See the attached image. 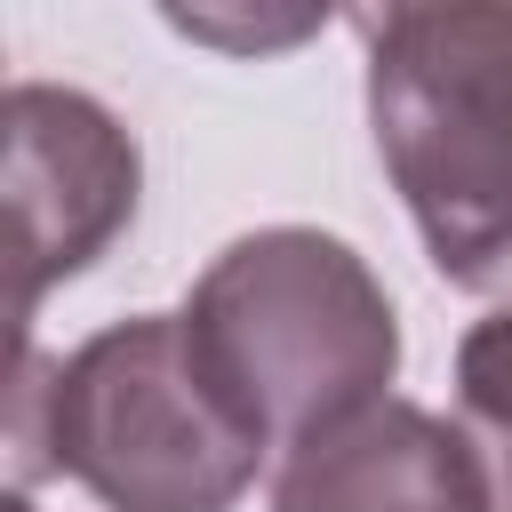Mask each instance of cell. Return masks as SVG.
<instances>
[{
	"label": "cell",
	"mask_w": 512,
	"mask_h": 512,
	"mask_svg": "<svg viewBox=\"0 0 512 512\" xmlns=\"http://www.w3.org/2000/svg\"><path fill=\"white\" fill-rule=\"evenodd\" d=\"M0 144H8V216H16V312L32 320L56 280L88 272L128 232L144 160L136 136L88 88H56V80L8 88Z\"/></svg>",
	"instance_id": "277c9868"
},
{
	"label": "cell",
	"mask_w": 512,
	"mask_h": 512,
	"mask_svg": "<svg viewBox=\"0 0 512 512\" xmlns=\"http://www.w3.org/2000/svg\"><path fill=\"white\" fill-rule=\"evenodd\" d=\"M272 440L224 400L184 312H136L16 368V496L72 472L104 512H232Z\"/></svg>",
	"instance_id": "6da1fadb"
},
{
	"label": "cell",
	"mask_w": 512,
	"mask_h": 512,
	"mask_svg": "<svg viewBox=\"0 0 512 512\" xmlns=\"http://www.w3.org/2000/svg\"><path fill=\"white\" fill-rule=\"evenodd\" d=\"M8 512H32V504H24V496H16V504H8Z\"/></svg>",
	"instance_id": "52a82bcc"
},
{
	"label": "cell",
	"mask_w": 512,
	"mask_h": 512,
	"mask_svg": "<svg viewBox=\"0 0 512 512\" xmlns=\"http://www.w3.org/2000/svg\"><path fill=\"white\" fill-rule=\"evenodd\" d=\"M384 176L464 296H512V0H400L360 16Z\"/></svg>",
	"instance_id": "7a4b0ae2"
},
{
	"label": "cell",
	"mask_w": 512,
	"mask_h": 512,
	"mask_svg": "<svg viewBox=\"0 0 512 512\" xmlns=\"http://www.w3.org/2000/svg\"><path fill=\"white\" fill-rule=\"evenodd\" d=\"M272 512H496V504L464 424L392 392L296 440L280 456Z\"/></svg>",
	"instance_id": "5b68a950"
},
{
	"label": "cell",
	"mask_w": 512,
	"mask_h": 512,
	"mask_svg": "<svg viewBox=\"0 0 512 512\" xmlns=\"http://www.w3.org/2000/svg\"><path fill=\"white\" fill-rule=\"evenodd\" d=\"M456 424L488 472V504L512 512V304L472 320L456 344Z\"/></svg>",
	"instance_id": "8992f818"
},
{
	"label": "cell",
	"mask_w": 512,
	"mask_h": 512,
	"mask_svg": "<svg viewBox=\"0 0 512 512\" xmlns=\"http://www.w3.org/2000/svg\"><path fill=\"white\" fill-rule=\"evenodd\" d=\"M192 352L224 400L272 440L296 448L376 400L400 376V320L368 256L320 224L240 232L184 296Z\"/></svg>",
	"instance_id": "3957f363"
}]
</instances>
